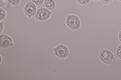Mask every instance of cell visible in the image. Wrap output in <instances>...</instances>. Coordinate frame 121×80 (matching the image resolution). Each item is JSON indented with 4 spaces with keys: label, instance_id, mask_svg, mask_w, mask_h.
Here are the masks:
<instances>
[{
    "label": "cell",
    "instance_id": "cell-2",
    "mask_svg": "<svg viewBox=\"0 0 121 80\" xmlns=\"http://www.w3.org/2000/svg\"><path fill=\"white\" fill-rule=\"evenodd\" d=\"M99 55L101 60L105 64H110L114 61L113 55L111 52L108 50L103 49L101 50Z\"/></svg>",
    "mask_w": 121,
    "mask_h": 80
},
{
    "label": "cell",
    "instance_id": "cell-15",
    "mask_svg": "<svg viewBox=\"0 0 121 80\" xmlns=\"http://www.w3.org/2000/svg\"><path fill=\"white\" fill-rule=\"evenodd\" d=\"M94 0V1H98L99 0Z\"/></svg>",
    "mask_w": 121,
    "mask_h": 80
},
{
    "label": "cell",
    "instance_id": "cell-9",
    "mask_svg": "<svg viewBox=\"0 0 121 80\" xmlns=\"http://www.w3.org/2000/svg\"><path fill=\"white\" fill-rule=\"evenodd\" d=\"M0 20H1L4 18L6 14L4 10L1 8H0Z\"/></svg>",
    "mask_w": 121,
    "mask_h": 80
},
{
    "label": "cell",
    "instance_id": "cell-10",
    "mask_svg": "<svg viewBox=\"0 0 121 80\" xmlns=\"http://www.w3.org/2000/svg\"><path fill=\"white\" fill-rule=\"evenodd\" d=\"M77 2L80 4L83 5L88 4L90 0H77Z\"/></svg>",
    "mask_w": 121,
    "mask_h": 80
},
{
    "label": "cell",
    "instance_id": "cell-13",
    "mask_svg": "<svg viewBox=\"0 0 121 80\" xmlns=\"http://www.w3.org/2000/svg\"><path fill=\"white\" fill-rule=\"evenodd\" d=\"M113 0H101L102 2L104 4H108L111 2Z\"/></svg>",
    "mask_w": 121,
    "mask_h": 80
},
{
    "label": "cell",
    "instance_id": "cell-3",
    "mask_svg": "<svg viewBox=\"0 0 121 80\" xmlns=\"http://www.w3.org/2000/svg\"><path fill=\"white\" fill-rule=\"evenodd\" d=\"M50 15L49 10L45 8H42L38 9L35 14L36 18L38 20L44 21L48 19Z\"/></svg>",
    "mask_w": 121,
    "mask_h": 80
},
{
    "label": "cell",
    "instance_id": "cell-1",
    "mask_svg": "<svg viewBox=\"0 0 121 80\" xmlns=\"http://www.w3.org/2000/svg\"><path fill=\"white\" fill-rule=\"evenodd\" d=\"M66 23L69 28L74 30L79 29L81 25L79 19L74 15H70L67 17L66 20Z\"/></svg>",
    "mask_w": 121,
    "mask_h": 80
},
{
    "label": "cell",
    "instance_id": "cell-8",
    "mask_svg": "<svg viewBox=\"0 0 121 80\" xmlns=\"http://www.w3.org/2000/svg\"><path fill=\"white\" fill-rule=\"evenodd\" d=\"M116 55L118 58L121 59V45L119 46L117 49Z\"/></svg>",
    "mask_w": 121,
    "mask_h": 80
},
{
    "label": "cell",
    "instance_id": "cell-12",
    "mask_svg": "<svg viewBox=\"0 0 121 80\" xmlns=\"http://www.w3.org/2000/svg\"><path fill=\"white\" fill-rule=\"evenodd\" d=\"M34 4L37 5H40L43 4L44 0H31Z\"/></svg>",
    "mask_w": 121,
    "mask_h": 80
},
{
    "label": "cell",
    "instance_id": "cell-6",
    "mask_svg": "<svg viewBox=\"0 0 121 80\" xmlns=\"http://www.w3.org/2000/svg\"><path fill=\"white\" fill-rule=\"evenodd\" d=\"M0 45L1 46L7 48L11 45L12 41L10 37L5 34L0 35Z\"/></svg>",
    "mask_w": 121,
    "mask_h": 80
},
{
    "label": "cell",
    "instance_id": "cell-16",
    "mask_svg": "<svg viewBox=\"0 0 121 80\" xmlns=\"http://www.w3.org/2000/svg\"><path fill=\"white\" fill-rule=\"evenodd\" d=\"M118 1H121V0H117Z\"/></svg>",
    "mask_w": 121,
    "mask_h": 80
},
{
    "label": "cell",
    "instance_id": "cell-11",
    "mask_svg": "<svg viewBox=\"0 0 121 80\" xmlns=\"http://www.w3.org/2000/svg\"><path fill=\"white\" fill-rule=\"evenodd\" d=\"M8 0L11 4L14 5H18L20 2V0Z\"/></svg>",
    "mask_w": 121,
    "mask_h": 80
},
{
    "label": "cell",
    "instance_id": "cell-4",
    "mask_svg": "<svg viewBox=\"0 0 121 80\" xmlns=\"http://www.w3.org/2000/svg\"><path fill=\"white\" fill-rule=\"evenodd\" d=\"M54 52L57 57L61 58L66 57L69 53L68 48L65 46L62 45L57 46L55 49Z\"/></svg>",
    "mask_w": 121,
    "mask_h": 80
},
{
    "label": "cell",
    "instance_id": "cell-14",
    "mask_svg": "<svg viewBox=\"0 0 121 80\" xmlns=\"http://www.w3.org/2000/svg\"><path fill=\"white\" fill-rule=\"evenodd\" d=\"M118 37L119 40L121 42V31H120L119 33Z\"/></svg>",
    "mask_w": 121,
    "mask_h": 80
},
{
    "label": "cell",
    "instance_id": "cell-7",
    "mask_svg": "<svg viewBox=\"0 0 121 80\" xmlns=\"http://www.w3.org/2000/svg\"><path fill=\"white\" fill-rule=\"evenodd\" d=\"M44 4L46 7L50 10H53L55 7L54 0H45Z\"/></svg>",
    "mask_w": 121,
    "mask_h": 80
},
{
    "label": "cell",
    "instance_id": "cell-5",
    "mask_svg": "<svg viewBox=\"0 0 121 80\" xmlns=\"http://www.w3.org/2000/svg\"><path fill=\"white\" fill-rule=\"evenodd\" d=\"M36 11V8L34 3L31 2L27 3L24 8L26 14L29 16H32L35 14Z\"/></svg>",
    "mask_w": 121,
    "mask_h": 80
}]
</instances>
